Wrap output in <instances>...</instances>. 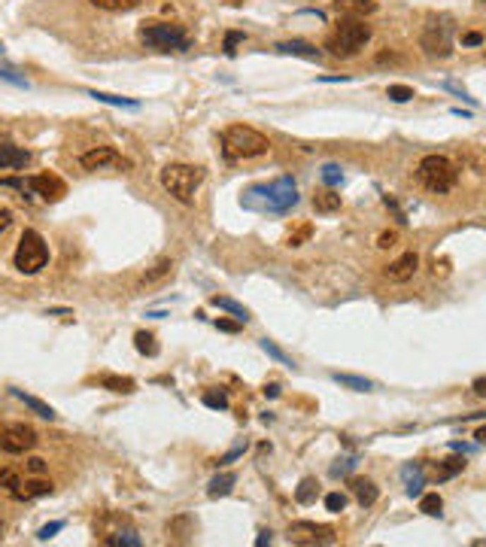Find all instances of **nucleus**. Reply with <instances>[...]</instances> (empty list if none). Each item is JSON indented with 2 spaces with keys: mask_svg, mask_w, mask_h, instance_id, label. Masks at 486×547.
Here are the masks:
<instances>
[{
  "mask_svg": "<svg viewBox=\"0 0 486 547\" xmlns=\"http://www.w3.org/2000/svg\"><path fill=\"white\" fill-rule=\"evenodd\" d=\"M386 98L395 100V104H408V100H413V88L410 86H389Z\"/></svg>",
  "mask_w": 486,
  "mask_h": 547,
  "instance_id": "c9c22d12",
  "label": "nucleus"
},
{
  "mask_svg": "<svg viewBox=\"0 0 486 547\" xmlns=\"http://www.w3.org/2000/svg\"><path fill=\"white\" fill-rule=\"evenodd\" d=\"M140 43H146L155 52H189L191 40L182 30V25H170V22H143L137 30Z\"/></svg>",
  "mask_w": 486,
  "mask_h": 547,
  "instance_id": "7ed1b4c3",
  "label": "nucleus"
},
{
  "mask_svg": "<svg viewBox=\"0 0 486 547\" xmlns=\"http://www.w3.org/2000/svg\"><path fill=\"white\" fill-rule=\"evenodd\" d=\"M222 149H225L228 158H259L271 149V143L256 128L231 125V128H225V134H222Z\"/></svg>",
  "mask_w": 486,
  "mask_h": 547,
  "instance_id": "20e7f679",
  "label": "nucleus"
},
{
  "mask_svg": "<svg viewBox=\"0 0 486 547\" xmlns=\"http://www.w3.org/2000/svg\"><path fill=\"white\" fill-rule=\"evenodd\" d=\"M483 43V34L471 30V34H462V46H480Z\"/></svg>",
  "mask_w": 486,
  "mask_h": 547,
  "instance_id": "49530a36",
  "label": "nucleus"
},
{
  "mask_svg": "<svg viewBox=\"0 0 486 547\" xmlns=\"http://www.w3.org/2000/svg\"><path fill=\"white\" fill-rule=\"evenodd\" d=\"M256 544H259V547H261V544H271V532H261L259 539H256Z\"/></svg>",
  "mask_w": 486,
  "mask_h": 547,
  "instance_id": "6e6d98bb",
  "label": "nucleus"
},
{
  "mask_svg": "<svg viewBox=\"0 0 486 547\" xmlns=\"http://www.w3.org/2000/svg\"><path fill=\"white\" fill-rule=\"evenodd\" d=\"M37 447V432L25 423H9L0 429V450L4 453H28Z\"/></svg>",
  "mask_w": 486,
  "mask_h": 547,
  "instance_id": "9d476101",
  "label": "nucleus"
},
{
  "mask_svg": "<svg viewBox=\"0 0 486 547\" xmlns=\"http://www.w3.org/2000/svg\"><path fill=\"white\" fill-rule=\"evenodd\" d=\"M395 240H398V235H395V231H383L380 240H377V247L380 249H389V247H395Z\"/></svg>",
  "mask_w": 486,
  "mask_h": 547,
  "instance_id": "c03bdc74",
  "label": "nucleus"
},
{
  "mask_svg": "<svg viewBox=\"0 0 486 547\" xmlns=\"http://www.w3.org/2000/svg\"><path fill=\"white\" fill-rule=\"evenodd\" d=\"M265 395H271V399H277V395H280V387H277V383H271V387H265Z\"/></svg>",
  "mask_w": 486,
  "mask_h": 547,
  "instance_id": "864d4df0",
  "label": "nucleus"
},
{
  "mask_svg": "<svg viewBox=\"0 0 486 547\" xmlns=\"http://www.w3.org/2000/svg\"><path fill=\"white\" fill-rule=\"evenodd\" d=\"M46 261H49V247H46V240L40 237V231L28 228L25 235H22V240H18V247H16L13 265L22 271V274H37V271H43V268H46Z\"/></svg>",
  "mask_w": 486,
  "mask_h": 547,
  "instance_id": "0eeeda50",
  "label": "nucleus"
},
{
  "mask_svg": "<svg viewBox=\"0 0 486 547\" xmlns=\"http://www.w3.org/2000/svg\"><path fill=\"white\" fill-rule=\"evenodd\" d=\"M331 380L334 383H340V387H347L352 392H371L374 389V383L368 377H356V374H340V371H334L331 374Z\"/></svg>",
  "mask_w": 486,
  "mask_h": 547,
  "instance_id": "5701e85b",
  "label": "nucleus"
},
{
  "mask_svg": "<svg viewBox=\"0 0 486 547\" xmlns=\"http://www.w3.org/2000/svg\"><path fill=\"white\" fill-rule=\"evenodd\" d=\"M474 438H478V444H486V425H480V429L474 432Z\"/></svg>",
  "mask_w": 486,
  "mask_h": 547,
  "instance_id": "5fc2aeb1",
  "label": "nucleus"
},
{
  "mask_svg": "<svg viewBox=\"0 0 486 547\" xmlns=\"http://www.w3.org/2000/svg\"><path fill=\"white\" fill-rule=\"evenodd\" d=\"M471 389H474V395H480V399H486V377H478L471 383Z\"/></svg>",
  "mask_w": 486,
  "mask_h": 547,
  "instance_id": "8fccbe9b",
  "label": "nucleus"
},
{
  "mask_svg": "<svg viewBox=\"0 0 486 547\" xmlns=\"http://www.w3.org/2000/svg\"><path fill=\"white\" fill-rule=\"evenodd\" d=\"M9 222H13V213H9V210H0V235H4V231L9 228Z\"/></svg>",
  "mask_w": 486,
  "mask_h": 547,
  "instance_id": "603ef678",
  "label": "nucleus"
},
{
  "mask_svg": "<svg viewBox=\"0 0 486 547\" xmlns=\"http://www.w3.org/2000/svg\"><path fill=\"white\" fill-rule=\"evenodd\" d=\"M88 98H95L97 104H109V107H125V110H137L140 104L134 98H119V95H107V91H88Z\"/></svg>",
  "mask_w": 486,
  "mask_h": 547,
  "instance_id": "393cba45",
  "label": "nucleus"
},
{
  "mask_svg": "<svg viewBox=\"0 0 486 547\" xmlns=\"http://www.w3.org/2000/svg\"><path fill=\"white\" fill-rule=\"evenodd\" d=\"M259 347L265 350V353H268L271 359H277L280 365H295V362H292V359L286 356V353H283V350L277 347V343H273V341H268V338H261V341H259Z\"/></svg>",
  "mask_w": 486,
  "mask_h": 547,
  "instance_id": "473e14b6",
  "label": "nucleus"
},
{
  "mask_svg": "<svg viewBox=\"0 0 486 547\" xmlns=\"http://www.w3.org/2000/svg\"><path fill=\"white\" fill-rule=\"evenodd\" d=\"M237 456H243V447H235L231 453H225V456H222V459H219V465H228V462H235Z\"/></svg>",
  "mask_w": 486,
  "mask_h": 547,
  "instance_id": "3c124183",
  "label": "nucleus"
},
{
  "mask_svg": "<svg viewBox=\"0 0 486 547\" xmlns=\"http://www.w3.org/2000/svg\"><path fill=\"white\" fill-rule=\"evenodd\" d=\"M371 40V25H364V18L356 16H343L334 25V34L326 40V49H331V55L338 58H352L359 55V49Z\"/></svg>",
  "mask_w": 486,
  "mask_h": 547,
  "instance_id": "f03ea898",
  "label": "nucleus"
},
{
  "mask_svg": "<svg viewBox=\"0 0 486 547\" xmlns=\"http://www.w3.org/2000/svg\"><path fill=\"white\" fill-rule=\"evenodd\" d=\"M13 395H16V399H18V401H22V404H25V408H30V411H34V413H37V417H43V420H55V417H58V413H55V408H52V404H46V401H40V399H34V395H25L22 389H13Z\"/></svg>",
  "mask_w": 486,
  "mask_h": 547,
  "instance_id": "aec40b11",
  "label": "nucleus"
},
{
  "mask_svg": "<svg viewBox=\"0 0 486 547\" xmlns=\"http://www.w3.org/2000/svg\"><path fill=\"white\" fill-rule=\"evenodd\" d=\"M107 544H113V547H140L143 541H140V535L137 532H119V535H113V539H107Z\"/></svg>",
  "mask_w": 486,
  "mask_h": 547,
  "instance_id": "72a5a7b5",
  "label": "nucleus"
},
{
  "mask_svg": "<svg viewBox=\"0 0 486 547\" xmlns=\"http://www.w3.org/2000/svg\"><path fill=\"white\" fill-rule=\"evenodd\" d=\"M4 186H13V189H22V192H34V195L49 201V204H58V201L67 195L64 180H58L55 174H37V177H28V180H4Z\"/></svg>",
  "mask_w": 486,
  "mask_h": 547,
  "instance_id": "1a4fd4ad",
  "label": "nucleus"
},
{
  "mask_svg": "<svg viewBox=\"0 0 486 547\" xmlns=\"http://www.w3.org/2000/svg\"><path fill=\"white\" fill-rule=\"evenodd\" d=\"M316 495H319V483L313 478H304L298 483V490H295V502L298 505H313V502H316Z\"/></svg>",
  "mask_w": 486,
  "mask_h": 547,
  "instance_id": "a878e982",
  "label": "nucleus"
},
{
  "mask_svg": "<svg viewBox=\"0 0 486 547\" xmlns=\"http://www.w3.org/2000/svg\"><path fill=\"white\" fill-rule=\"evenodd\" d=\"M350 486H352V495H356V499H359V505H362V508H371V505L380 499V490H377V483H374V481H368V478H352V481H350Z\"/></svg>",
  "mask_w": 486,
  "mask_h": 547,
  "instance_id": "2eb2a0df",
  "label": "nucleus"
},
{
  "mask_svg": "<svg viewBox=\"0 0 486 547\" xmlns=\"http://www.w3.org/2000/svg\"><path fill=\"white\" fill-rule=\"evenodd\" d=\"M30 161L28 149H18L13 143H0V170H18Z\"/></svg>",
  "mask_w": 486,
  "mask_h": 547,
  "instance_id": "4468645a",
  "label": "nucleus"
},
{
  "mask_svg": "<svg viewBox=\"0 0 486 547\" xmlns=\"http://www.w3.org/2000/svg\"><path fill=\"white\" fill-rule=\"evenodd\" d=\"M201 401H204L207 404V408H213V411H225L228 408V395L225 392H204V395H201Z\"/></svg>",
  "mask_w": 486,
  "mask_h": 547,
  "instance_id": "f704fd0d",
  "label": "nucleus"
},
{
  "mask_svg": "<svg viewBox=\"0 0 486 547\" xmlns=\"http://www.w3.org/2000/svg\"><path fill=\"white\" fill-rule=\"evenodd\" d=\"M417 180L434 195H444L459 182V167L447 155H425L417 165Z\"/></svg>",
  "mask_w": 486,
  "mask_h": 547,
  "instance_id": "39448f33",
  "label": "nucleus"
},
{
  "mask_svg": "<svg viewBox=\"0 0 486 547\" xmlns=\"http://www.w3.org/2000/svg\"><path fill=\"white\" fill-rule=\"evenodd\" d=\"M313 207H316V213H334V210H340V195L319 192V195H313Z\"/></svg>",
  "mask_w": 486,
  "mask_h": 547,
  "instance_id": "cd10ccee",
  "label": "nucleus"
},
{
  "mask_svg": "<svg viewBox=\"0 0 486 547\" xmlns=\"http://www.w3.org/2000/svg\"><path fill=\"white\" fill-rule=\"evenodd\" d=\"M134 347H137V353H143V356H158L155 334H149V331H137L134 334Z\"/></svg>",
  "mask_w": 486,
  "mask_h": 547,
  "instance_id": "c85d7f7f",
  "label": "nucleus"
},
{
  "mask_svg": "<svg viewBox=\"0 0 486 547\" xmlns=\"http://www.w3.org/2000/svg\"><path fill=\"white\" fill-rule=\"evenodd\" d=\"M453 18L450 16H432L429 22H425L422 28V37H420V43L422 49L429 55H441V58H447L453 52Z\"/></svg>",
  "mask_w": 486,
  "mask_h": 547,
  "instance_id": "6e6552de",
  "label": "nucleus"
},
{
  "mask_svg": "<svg viewBox=\"0 0 486 547\" xmlns=\"http://www.w3.org/2000/svg\"><path fill=\"white\" fill-rule=\"evenodd\" d=\"M326 508L331 514H340L343 508H347V495H343V493H328L326 495Z\"/></svg>",
  "mask_w": 486,
  "mask_h": 547,
  "instance_id": "4c0bfd02",
  "label": "nucleus"
},
{
  "mask_svg": "<svg viewBox=\"0 0 486 547\" xmlns=\"http://www.w3.org/2000/svg\"><path fill=\"white\" fill-rule=\"evenodd\" d=\"M100 387H107L109 392H119V395H131V392H134V380H131V377H116V374H104V377H100Z\"/></svg>",
  "mask_w": 486,
  "mask_h": 547,
  "instance_id": "b1692460",
  "label": "nucleus"
},
{
  "mask_svg": "<svg viewBox=\"0 0 486 547\" xmlns=\"http://www.w3.org/2000/svg\"><path fill=\"white\" fill-rule=\"evenodd\" d=\"M243 40H247V37H243L240 30H228V34H225V52H228V55H235V52H237V46L243 43Z\"/></svg>",
  "mask_w": 486,
  "mask_h": 547,
  "instance_id": "ea45409f",
  "label": "nucleus"
},
{
  "mask_svg": "<svg viewBox=\"0 0 486 547\" xmlns=\"http://www.w3.org/2000/svg\"><path fill=\"white\" fill-rule=\"evenodd\" d=\"M322 180H326L328 186H338V182H343L340 167L338 165H326V167H322Z\"/></svg>",
  "mask_w": 486,
  "mask_h": 547,
  "instance_id": "58836bf2",
  "label": "nucleus"
},
{
  "mask_svg": "<svg viewBox=\"0 0 486 547\" xmlns=\"http://www.w3.org/2000/svg\"><path fill=\"white\" fill-rule=\"evenodd\" d=\"M0 79H9L13 86L28 88V79H25V76H16V70H9V67H4V64H0Z\"/></svg>",
  "mask_w": 486,
  "mask_h": 547,
  "instance_id": "79ce46f5",
  "label": "nucleus"
},
{
  "mask_svg": "<svg viewBox=\"0 0 486 547\" xmlns=\"http://www.w3.org/2000/svg\"><path fill=\"white\" fill-rule=\"evenodd\" d=\"M350 469H352V462H350V459H343L340 465H331V474H334V478H340V474H347Z\"/></svg>",
  "mask_w": 486,
  "mask_h": 547,
  "instance_id": "09e8293b",
  "label": "nucleus"
},
{
  "mask_svg": "<svg viewBox=\"0 0 486 547\" xmlns=\"http://www.w3.org/2000/svg\"><path fill=\"white\" fill-rule=\"evenodd\" d=\"M240 204L247 210L256 213H286L289 207L298 204V189L292 177H280L273 182H265V186H252L243 192Z\"/></svg>",
  "mask_w": 486,
  "mask_h": 547,
  "instance_id": "f257e3e1",
  "label": "nucleus"
},
{
  "mask_svg": "<svg viewBox=\"0 0 486 547\" xmlns=\"http://www.w3.org/2000/svg\"><path fill=\"white\" fill-rule=\"evenodd\" d=\"M79 165L85 170H104V167H128V161H122V155L113 146H97L79 155Z\"/></svg>",
  "mask_w": 486,
  "mask_h": 547,
  "instance_id": "f8f14e48",
  "label": "nucleus"
},
{
  "mask_svg": "<svg viewBox=\"0 0 486 547\" xmlns=\"http://www.w3.org/2000/svg\"><path fill=\"white\" fill-rule=\"evenodd\" d=\"M417 268H420V256L417 252H404V256H398L392 261V265H386V277L392 280V283H408L413 274H417Z\"/></svg>",
  "mask_w": 486,
  "mask_h": 547,
  "instance_id": "ddd939ff",
  "label": "nucleus"
},
{
  "mask_svg": "<svg viewBox=\"0 0 486 547\" xmlns=\"http://www.w3.org/2000/svg\"><path fill=\"white\" fill-rule=\"evenodd\" d=\"M483 4H486V0H483Z\"/></svg>",
  "mask_w": 486,
  "mask_h": 547,
  "instance_id": "13d9d810",
  "label": "nucleus"
},
{
  "mask_svg": "<svg viewBox=\"0 0 486 547\" xmlns=\"http://www.w3.org/2000/svg\"><path fill=\"white\" fill-rule=\"evenodd\" d=\"M170 268H174V261H170V259H161V261H155V265H152V268L143 274V283H158L161 277H167V274H170Z\"/></svg>",
  "mask_w": 486,
  "mask_h": 547,
  "instance_id": "2f4dec72",
  "label": "nucleus"
},
{
  "mask_svg": "<svg viewBox=\"0 0 486 547\" xmlns=\"http://www.w3.org/2000/svg\"><path fill=\"white\" fill-rule=\"evenodd\" d=\"M283 55H298V58H307V61H319L322 52L316 46H310V43H304V40H289V43H280L277 46Z\"/></svg>",
  "mask_w": 486,
  "mask_h": 547,
  "instance_id": "a211bd4d",
  "label": "nucleus"
},
{
  "mask_svg": "<svg viewBox=\"0 0 486 547\" xmlns=\"http://www.w3.org/2000/svg\"><path fill=\"white\" fill-rule=\"evenodd\" d=\"M210 304L213 307H219V310H228V313H235V317L240 319V322H247L249 319V310L243 307V304H237V301H231V298H222V295H213L210 298Z\"/></svg>",
  "mask_w": 486,
  "mask_h": 547,
  "instance_id": "bb28decb",
  "label": "nucleus"
},
{
  "mask_svg": "<svg viewBox=\"0 0 486 547\" xmlns=\"http://www.w3.org/2000/svg\"><path fill=\"white\" fill-rule=\"evenodd\" d=\"M334 9L340 16H356V18H364L377 9V0H334Z\"/></svg>",
  "mask_w": 486,
  "mask_h": 547,
  "instance_id": "dca6fc26",
  "label": "nucleus"
},
{
  "mask_svg": "<svg viewBox=\"0 0 486 547\" xmlns=\"http://www.w3.org/2000/svg\"><path fill=\"white\" fill-rule=\"evenodd\" d=\"M0 55H4V43H0Z\"/></svg>",
  "mask_w": 486,
  "mask_h": 547,
  "instance_id": "4d7b16f0",
  "label": "nucleus"
},
{
  "mask_svg": "<svg viewBox=\"0 0 486 547\" xmlns=\"http://www.w3.org/2000/svg\"><path fill=\"white\" fill-rule=\"evenodd\" d=\"M61 529H64V523H61V520H55V523H49V526H43V529H40V532H37V539H40V541H49V539H52V535H55V532H61Z\"/></svg>",
  "mask_w": 486,
  "mask_h": 547,
  "instance_id": "a19ab883",
  "label": "nucleus"
},
{
  "mask_svg": "<svg viewBox=\"0 0 486 547\" xmlns=\"http://www.w3.org/2000/svg\"><path fill=\"white\" fill-rule=\"evenodd\" d=\"M237 483V474L235 471H222V474H216L210 483H207V495L210 499H219V495H228L231 493V486Z\"/></svg>",
  "mask_w": 486,
  "mask_h": 547,
  "instance_id": "412c9836",
  "label": "nucleus"
},
{
  "mask_svg": "<svg viewBox=\"0 0 486 547\" xmlns=\"http://www.w3.org/2000/svg\"><path fill=\"white\" fill-rule=\"evenodd\" d=\"M0 486H4V490L13 495L16 499V493H18V486H22V478H18L16 471H0Z\"/></svg>",
  "mask_w": 486,
  "mask_h": 547,
  "instance_id": "e433bc0d",
  "label": "nucleus"
},
{
  "mask_svg": "<svg viewBox=\"0 0 486 547\" xmlns=\"http://www.w3.org/2000/svg\"><path fill=\"white\" fill-rule=\"evenodd\" d=\"M289 541H295V544H334V529L298 520V523L289 526Z\"/></svg>",
  "mask_w": 486,
  "mask_h": 547,
  "instance_id": "9b49d317",
  "label": "nucleus"
},
{
  "mask_svg": "<svg viewBox=\"0 0 486 547\" xmlns=\"http://www.w3.org/2000/svg\"><path fill=\"white\" fill-rule=\"evenodd\" d=\"M441 508H444V499H441L438 493H425V495H420V511H422V514L438 517Z\"/></svg>",
  "mask_w": 486,
  "mask_h": 547,
  "instance_id": "7c9ffc66",
  "label": "nucleus"
},
{
  "mask_svg": "<svg viewBox=\"0 0 486 547\" xmlns=\"http://www.w3.org/2000/svg\"><path fill=\"white\" fill-rule=\"evenodd\" d=\"M310 235H313V228H310V225H304V228L298 231V235H292V237H289V247H301V243L307 240Z\"/></svg>",
  "mask_w": 486,
  "mask_h": 547,
  "instance_id": "37998d69",
  "label": "nucleus"
},
{
  "mask_svg": "<svg viewBox=\"0 0 486 547\" xmlns=\"http://www.w3.org/2000/svg\"><path fill=\"white\" fill-rule=\"evenodd\" d=\"M459 471H465V453L462 456H447V459H441L438 465H434V481H450Z\"/></svg>",
  "mask_w": 486,
  "mask_h": 547,
  "instance_id": "6ab92c4d",
  "label": "nucleus"
},
{
  "mask_svg": "<svg viewBox=\"0 0 486 547\" xmlns=\"http://www.w3.org/2000/svg\"><path fill=\"white\" fill-rule=\"evenodd\" d=\"M216 329L235 334V331H240V319H237V322H235V319H216Z\"/></svg>",
  "mask_w": 486,
  "mask_h": 547,
  "instance_id": "a18cd8bd",
  "label": "nucleus"
},
{
  "mask_svg": "<svg viewBox=\"0 0 486 547\" xmlns=\"http://www.w3.org/2000/svg\"><path fill=\"white\" fill-rule=\"evenodd\" d=\"M97 9H107V13H128V9L140 6V0H91Z\"/></svg>",
  "mask_w": 486,
  "mask_h": 547,
  "instance_id": "c756f323",
  "label": "nucleus"
},
{
  "mask_svg": "<svg viewBox=\"0 0 486 547\" xmlns=\"http://www.w3.org/2000/svg\"><path fill=\"white\" fill-rule=\"evenodd\" d=\"M52 493V481H25L18 486L16 499L18 502H28V499H37V495H49Z\"/></svg>",
  "mask_w": 486,
  "mask_h": 547,
  "instance_id": "4be33fe9",
  "label": "nucleus"
},
{
  "mask_svg": "<svg viewBox=\"0 0 486 547\" xmlns=\"http://www.w3.org/2000/svg\"><path fill=\"white\" fill-rule=\"evenodd\" d=\"M204 182V170L195 165H167L161 170V186L174 195L179 204H191L195 201L198 186Z\"/></svg>",
  "mask_w": 486,
  "mask_h": 547,
  "instance_id": "423d86ee",
  "label": "nucleus"
},
{
  "mask_svg": "<svg viewBox=\"0 0 486 547\" xmlns=\"http://www.w3.org/2000/svg\"><path fill=\"white\" fill-rule=\"evenodd\" d=\"M401 478H404V483H408V495H410V499H417V495H422L425 478H422V465H420V462L404 465V469H401Z\"/></svg>",
  "mask_w": 486,
  "mask_h": 547,
  "instance_id": "f3484780",
  "label": "nucleus"
},
{
  "mask_svg": "<svg viewBox=\"0 0 486 547\" xmlns=\"http://www.w3.org/2000/svg\"><path fill=\"white\" fill-rule=\"evenodd\" d=\"M28 469L34 471V474H43V471H46V462L40 459V456H30V459H28Z\"/></svg>",
  "mask_w": 486,
  "mask_h": 547,
  "instance_id": "de8ad7c7",
  "label": "nucleus"
}]
</instances>
